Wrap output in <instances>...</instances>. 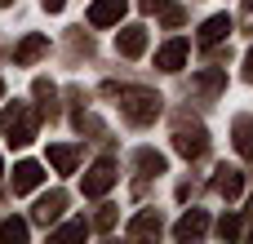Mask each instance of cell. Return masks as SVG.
Returning <instances> with one entry per match:
<instances>
[{
    "label": "cell",
    "mask_w": 253,
    "mask_h": 244,
    "mask_svg": "<svg viewBox=\"0 0 253 244\" xmlns=\"http://www.w3.org/2000/svg\"><path fill=\"white\" fill-rule=\"evenodd\" d=\"M120 93V111H125V120L129 124H156V116L165 111V98L160 93H151V89H116Z\"/></svg>",
    "instance_id": "1"
},
{
    "label": "cell",
    "mask_w": 253,
    "mask_h": 244,
    "mask_svg": "<svg viewBox=\"0 0 253 244\" xmlns=\"http://www.w3.org/2000/svg\"><path fill=\"white\" fill-rule=\"evenodd\" d=\"M0 129H4V138H9L13 147H27V142L36 138V111H31L27 102H13V107L0 111Z\"/></svg>",
    "instance_id": "2"
},
{
    "label": "cell",
    "mask_w": 253,
    "mask_h": 244,
    "mask_svg": "<svg viewBox=\"0 0 253 244\" xmlns=\"http://www.w3.org/2000/svg\"><path fill=\"white\" fill-rule=\"evenodd\" d=\"M111 187H116V164H111V160H98V164L84 173V196L98 200V196H107Z\"/></svg>",
    "instance_id": "3"
},
{
    "label": "cell",
    "mask_w": 253,
    "mask_h": 244,
    "mask_svg": "<svg viewBox=\"0 0 253 244\" xmlns=\"http://www.w3.org/2000/svg\"><path fill=\"white\" fill-rule=\"evenodd\" d=\"M173 147H178V156L200 160V156L209 151V133H205V129H178V133H173Z\"/></svg>",
    "instance_id": "4"
},
{
    "label": "cell",
    "mask_w": 253,
    "mask_h": 244,
    "mask_svg": "<svg viewBox=\"0 0 253 244\" xmlns=\"http://www.w3.org/2000/svg\"><path fill=\"white\" fill-rule=\"evenodd\" d=\"M231 31H236V22H231L227 13H213V18L200 27V49H213V44H222Z\"/></svg>",
    "instance_id": "5"
},
{
    "label": "cell",
    "mask_w": 253,
    "mask_h": 244,
    "mask_svg": "<svg viewBox=\"0 0 253 244\" xmlns=\"http://www.w3.org/2000/svg\"><path fill=\"white\" fill-rule=\"evenodd\" d=\"M44 53H49V36H22L18 49H13V62H18V67H31V62L44 58Z\"/></svg>",
    "instance_id": "6"
},
{
    "label": "cell",
    "mask_w": 253,
    "mask_h": 244,
    "mask_svg": "<svg viewBox=\"0 0 253 244\" xmlns=\"http://www.w3.org/2000/svg\"><path fill=\"white\" fill-rule=\"evenodd\" d=\"M191 89H196L200 98H218V93L227 89V71H222V67H205V71L191 80Z\"/></svg>",
    "instance_id": "7"
},
{
    "label": "cell",
    "mask_w": 253,
    "mask_h": 244,
    "mask_svg": "<svg viewBox=\"0 0 253 244\" xmlns=\"http://www.w3.org/2000/svg\"><path fill=\"white\" fill-rule=\"evenodd\" d=\"M44 182V173H40V164L36 160H22V164H13V196H27V191H36Z\"/></svg>",
    "instance_id": "8"
},
{
    "label": "cell",
    "mask_w": 253,
    "mask_h": 244,
    "mask_svg": "<svg viewBox=\"0 0 253 244\" xmlns=\"http://www.w3.org/2000/svg\"><path fill=\"white\" fill-rule=\"evenodd\" d=\"M125 18V0H93L89 4V22L93 27H116Z\"/></svg>",
    "instance_id": "9"
},
{
    "label": "cell",
    "mask_w": 253,
    "mask_h": 244,
    "mask_svg": "<svg viewBox=\"0 0 253 244\" xmlns=\"http://www.w3.org/2000/svg\"><path fill=\"white\" fill-rule=\"evenodd\" d=\"M116 49H120L125 58H142V53H147V27H125V31L116 36Z\"/></svg>",
    "instance_id": "10"
},
{
    "label": "cell",
    "mask_w": 253,
    "mask_h": 244,
    "mask_svg": "<svg viewBox=\"0 0 253 244\" xmlns=\"http://www.w3.org/2000/svg\"><path fill=\"white\" fill-rule=\"evenodd\" d=\"M187 53H191V44H187V40H169V44L156 53V67H160V71H178V67L187 62Z\"/></svg>",
    "instance_id": "11"
},
{
    "label": "cell",
    "mask_w": 253,
    "mask_h": 244,
    "mask_svg": "<svg viewBox=\"0 0 253 244\" xmlns=\"http://www.w3.org/2000/svg\"><path fill=\"white\" fill-rule=\"evenodd\" d=\"M213 191H218L222 200H236V196L245 191V173H240V169H227V164H222V169H218V178H213Z\"/></svg>",
    "instance_id": "12"
},
{
    "label": "cell",
    "mask_w": 253,
    "mask_h": 244,
    "mask_svg": "<svg viewBox=\"0 0 253 244\" xmlns=\"http://www.w3.org/2000/svg\"><path fill=\"white\" fill-rule=\"evenodd\" d=\"M205 231H209V213H205V209H191V213L173 227V236H178V240H200Z\"/></svg>",
    "instance_id": "13"
},
{
    "label": "cell",
    "mask_w": 253,
    "mask_h": 244,
    "mask_svg": "<svg viewBox=\"0 0 253 244\" xmlns=\"http://www.w3.org/2000/svg\"><path fill=\"white\" fill-rule=\"evenodd\" d=\"M62 209H67V196H62V191H49V196L36 204V222H40V227H53Z\"/></svg>",
    "instance_id": "14"
},
{
    "label": "cell",
    "mask_w": 253,
    "mask_h": 244,
    "mask_svg": "<svg viewBox=\"0 0 253 244\" xmlns=\"http://www.w3.org/2000/svg\"><path fill=\"white\" fill-rule=\"evenodd\" d=\"M231 138H236V151H240L245 160H253V116H240V120H236Z\"/></svg>",
    "instance_id": "15"
},
{
    "label": "cell",
    "mask_w": 253,
    "mask_h": 244,
    "mask_svg": "<svg viewBox=\"0 0 253 244\" xmlns=\"http://www.w3.org/2000/svg\"><path fill=\"white\" fill-rule=\"evenodd\" d=\"M138 169H142V178H160V173H165V156L151 151V147H142V151H138Z\"/></svg>",
    "instance_id": "16"
},
{
    "label": "cell",
    "mask_w": 253,
    "mask_h": 244,
    "mask_svg": "<svg viewBox=\"0 0 253 244\" xmlns=\"http://www.w3.org/2000/svg\"><path fill=\"white\" fill-rule=\"evenodd\" d=\"M129 236H160V213H156V209L138 213V218L129 222Z\"/></svg>",
    "instance_id": "17"
},
{
    "label": "cell",
    "mask_w": 253,
    "mask_h": 244,
    "mask_svg": "<svg viewBox=\"0 0 253 244\" xmlns=\"http://www.w3.org/2000/svg\"><path fill=\"white\" fill-rule=\"evenodd\" d=\"M49 164L58 173H76V147H49Z\"/></svg>",
    "instance_id": "18"
},
{
    "label": "cell",
    "mask_w": 253,
    "mask_h": 244,
    "mask_svg": "<svg viewBox=\"0 0 253 244\" xmlns=\"http://www.w3.org/2000/svg\"><path fill=\"white\" fill-rule=\"evenodd\" d=\"M0 240L4 244H22L27 240V222H22V218H4V222H0Z\"/></svg>",
    "instance_id": "19"
},
{
    "label": "cell",
    "mask_w": 253,
    "mask_h": 244,
    "mask_svg": "<svg viewBox=\"0 0 253 244\" xmlns=\"http://www.w3.org/2000/svg\"><path fill=\"white\" fill-rule=\"evenodd\" d=\"M93 227H98V231H111V227H116V209H111V204H102V209H98V218H93Z\"/></svg>",
    "instance_id": "20"
},
{
    "label": "cell",
    "mask_w": 253,
    "mask_h": 244,
    "mask_svg": "<svg viewBox=\"0 0 253 244\" xmlns=\"http://www.w3.org/2000/svg\"><path fill=\"white\" fill-rule=\"evenodd\" d=\"M218 236H222V240H236V236H240V218H222V222H218Z\"/></svg>",
    "instance_id": "21"
},
{
    "label": "cell",
    "mask_w": 253,
    "mask_h": 244,
    "mask_svg": "<svg viewBox=\"0 0 253 244\" xmlns=\"http://www.w3.org/2000/svg\"><path fill=\"white\" fill-rule=\"evenodd\" d=\"M58 236H84V222H67V227H58Z\"/></svg>",
    "instance_id": "22"
},
{
    "label": "cell",
    "mask_w": 253,
    "mask_h": 244,
    "mask_svg": "<svg viewBox=\"0 0 253 244\" xmlns=\"http://www.w3.org/2000/svg\"><path fill=\"white\" fill-rule=\"evenodd\" d=\"M138 4H142V13H156V9H165L169 0H138Z\"/></svg>",
    "instance_id": "23"
},
{
    "label": "cell",
    "mask_w": 253,
    "mask_h": 244,
    "mask_svg": "<svg viewBox=\"0 0 253 244\" xmlns=\"http://www.w3.org/2000/svg\"><path fill=\"white\" fill-rule=\"evenodd\" d=\"M245 80H249V84H253V49H249V53H245Z\"/></svg>",
    "instance_id": "24"
},
{
    "label": "cell",
    "mask_w": 253,
    "mask_h": 244,
    "mask_svg": "<svg viewBox=\"0 0 253 244\" xmlns=\"http://www.w3.org/2000/svg\"><path fill=\"white\" fill-rule=\"evenodd\" d=\"M40 4H44L49 13H62V4H67V0H40Z\"/></svg>",
    "instance_id": "25"
},
{
    "label": "cell",
    "mask_w": 253,
    "mask_h": 244,
    "mask_svg": "<svg viewBox=\"0 0 253 244\" xmlns=\"http://www.w3.org/2000/svg\"><path fill=\"white\" fill-rule=\"evenodd\" d=\"M245 22H249V27H253V0H249V9H245Z\"/></svg>",
    "instance_id": "26"
},
{
    "label": "cell",
    "mask_w": 253,
    "mask_h": 244,
    "mask_svg": "<svg viewBox=\"0 0 253 244\" xmlns=\"http://www.w3.org/2000/svg\"><path fill=\"white\" fill-rule=\"evenodd\" d=\"M0 4H13V0H0Z\"/></svg>",
    "instance_id": "27"
},
{
    "label": "cell",
    "mask_w": 253,
    "mask_h": 244,
    "mask_svg": "<svg viewBox=\"0 0 253 244\" xmlns=\"http://www.w3.org/2000/svg\"><path fill=\"white\" fill-rule=\"evenodd\" d=\"M0 89H4V84H0Z\"/></svg>",
    "instance_id": "28"
}]
</instances>
